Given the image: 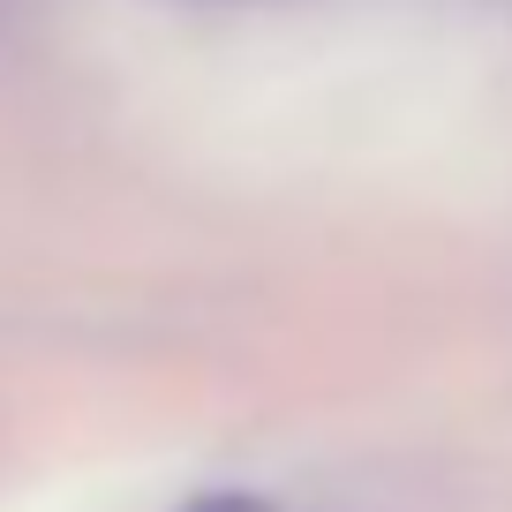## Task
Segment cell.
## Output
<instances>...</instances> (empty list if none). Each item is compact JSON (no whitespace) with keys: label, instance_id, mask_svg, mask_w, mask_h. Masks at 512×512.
Returning <instances> with one entry per match:
<instances>
[{"label":"cell","instance_id":"6da1fadb","mask_svg":"<svg viewBox=\"0 0 512 512\" xmlns=\"http://www.w3.org/2000/svg\"><path fill=\"white\" fill-rule=\"evenodd\" d=\"M181 512H287V505H272V497H256V490H204Z\"/></svg>","mask_w":512,"mask_h":512}]
</instances>
